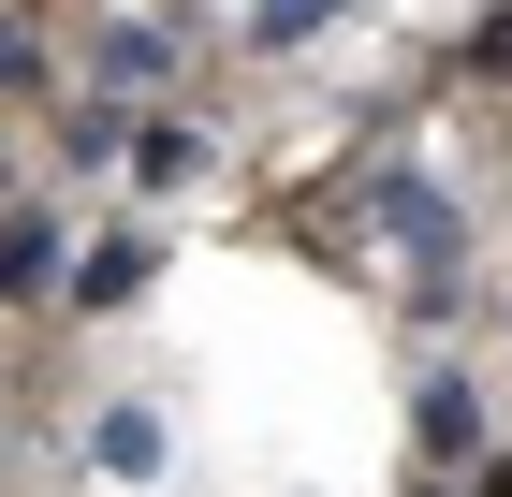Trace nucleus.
Instances as JSON below:
<instances>
[{"mask_svg": "<svg viewBox=\"0 0 512 497\" xmlns=\"http://www.w3.org/2000/svg\"><path fill=\"white\" fill-rule=\"evenodd\" d=\"M161 278V234H88L74 249V307H132Z\"/></svg>", "mask_w": 512, "mask_h": 497, "instance_id": "0eeeda50", "label": "nucleus"}, {"mask_svg": "<svg viewBox=\"0 0 512 497\" xmlns=\"http://www.w3.org/2000/svg\"><path fill=\"white\" fill-rule=\"evenodd\" d=\"M205 161H220V132H205V117H147V147H132V191H147V205H176Z\"/></svg>", "mask_w": 512, "mask_h": 497, "instance_id": "39448f33", "label": "nucleus"}, {"mask_svg": "<svg viewBox=\"0 0 512 497\" xmlns=\"http://www.w3.org/2000/svg\"><path fill=\"white\" fill-rule=\"evenodd\" d=\"M132 147H147V103H118V88L59 103V161H74V176H132Z\"/></svg>", "mask_w": 512, "mask_h": 497, "instance_id": "7ed1b4c3", "label": "nucleus"}, {"mask_svg": "<svg viewBox=\"0 0 512 497\" xmlns=\"http://www.w3.org/2000/svg\"><path fill=\"white\" fill-rule=\"evenodd\" d=\"M191 0H176V15H88V88H118V103H161V88H176V59H191Z\"/></svg>", "mask_w": 512, "mask_h": 497, "instance_id": "f257e3e1", "label": "nucleus"}, {"mask_svg": "<svg viewBox=\"0 0 512 497\" xmlns=\"http://www.w3.org/2000/svg\"><path fill=\"white\" fill-rule=\"evenodd\" d=\"M161 454H176V439H161V410H88V468H103V483H161Z\"/></svg>", "mask_w": 512, "mask_h": 497, "instance_id": "423d86ee", "label": "nucleus"}, {"mask_svg": "<svg viewBox=\"0 0 512 497\" xmlns=\"http://www.w3.org/2000/svg\"><path fill=\"white\" fill-rule=\"evenodd\" d=\"M59 264H74L59 205H44V191H15V234H0V278H15V307H44V293H59Z\"/></svg>", "mask_w": 512, "mask_h": 497, "instance_id": "20e7f679", "label": "nucleus"}, {"mask_svg": "<svg viewBox=\"0 0 512 497\" xmlns=\"http://www.w3.org/2000/svg\"><path fill=\"white\" fill-rule=\"evenodd\" d=\"M337 15H352V0H249V44H264V59H293V44H322Z\"/></svg>", "mask_w": 512, "mask_h": 497, "instance_id": "6e6552de", "label": "nucleus"}, {"mask_svg": "<svg viewBox=\"0 0 512 497\" xmlns=\"http://www.w3.org/2000/svg\"><path fill=\"white\" fill-rule=\"evenodd\" d=\"M410 439H425L439 468H483V454H498V410H483L469 366H425V381H410Z\"/></svg>", "mask_w": 512, "mask_h": 497, "instance_id": "f03ea898", "label": "nucleus"}]
</instances>
